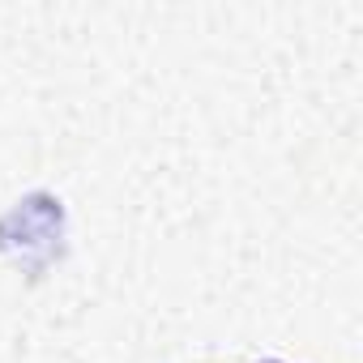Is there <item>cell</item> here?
<instances>
[{
  "mask_svg": "<svg viewBox=\"0 0 363 363\" xmlns=\"http://www.w3.org/2000/svg\"><path fill=\"white\" fill-rule=\"evenodd\" d=\"M261 363H282V359H261Z\"/></svg>",
  "mask_w": 363,
  "mask_h": 363,
  "instance_id": "7a4b0ae2",
  "label": "cell"
},
{
  "mask_svg": "<svg viewBox=\"0 0 363 363\" xmlns=\"http://www.w3.org/2000/svg\"><path fill=\"white\" fill-rule=\"evenodd\" d=\"M65 240V206L52 193H30L22 197L5 218H0V252H13L26 261L30 274H43Z\"/></svg>",
  "mask_w": 363,
  "mask_h": 363,
  "instance_id": "6da1fadb",
  "label": "cell"
}]
</instances>
